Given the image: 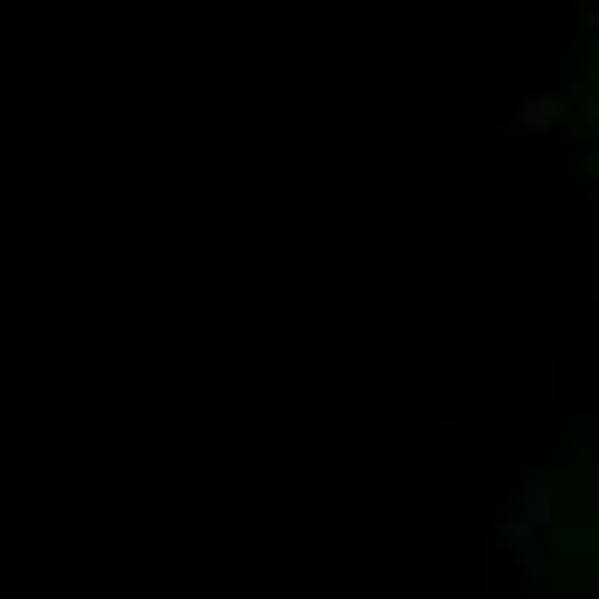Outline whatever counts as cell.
I'll return each instance as SVG.
<instances>
[{"mask_svg": "<svg viewBox=\"0 0 599 599\" xmlns=\"http://www.w3.org/2000/svg\"><path fill=\"white\" fill-rule=\"evenodd\" d=\"M558 111H565L558 97H524V104H517V117H510V132H545V124H551Z\"/></svg>", "mask_w": 599, "mask_h": 599, "instance_id": "6da1fadb", "label": "cell"}, {"mask_svg": "<svg viewBox=\"0 0 599 599\" xmlns=\"http://www.w3.org/2000/svg\"><path fill=\"white\" fill-rule=\"evenodd\" d=\"M572 111H579V124H599V97H579Z\"/></svg>", "mask_w": 599, "mask_h": 599, "instance_id": "7a4b0ae2", "label": "cell"}]
</instances>
